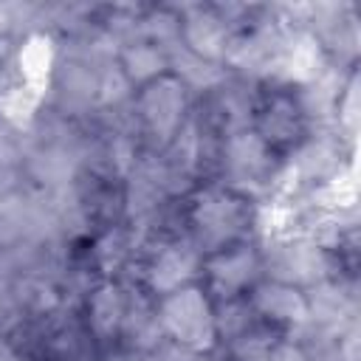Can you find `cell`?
<instances>
[{
    "mask_svg": "<svg viewBox=\"0 0 361 361\" xmlns=\"http://www.w3.org/2000/svg\"><path fill=\"white\" fill-rule=\"evenodd\" d=\"M166 322L172 324V330L178 336H183L186 341H192L200 333H209V313L206 305L200 302V296L195 290H183L180 296H175L166 307Z\"/></svg>",
    "mask_w": 361,
    "mask_h": 361,
    "instance_id": "1",
    "label": "cell"
}]
</instances>
